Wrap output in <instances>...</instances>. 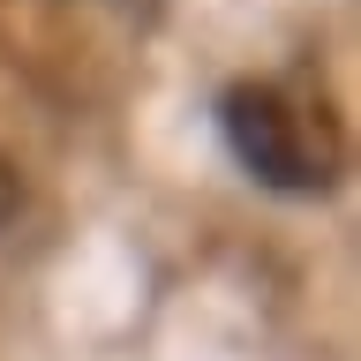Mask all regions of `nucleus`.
<instances>
[{"label": "nucleus", "mask_w": 361, "mask_h": 361, "mask_svg": "<svg viewBox=\"0 0 361 361\" xmlns=\"http://www.w3.org/2000/svg\"><path fill=\"white\" fill-rule=\"evenodd\" d=\"M16 211H23V173L8 166V158H0V226L16 219Z\"/></svg>", "instance_id": "f03ea898"}, {"label": "nucleus", "mask_w": 361, "mask_h": 361, "mask_svg": "<svg viewBox=\"0 0 361 361\" xmlns=\"http://www.w3.org/2000/svg\"><path fill=\"white\" fill-rule=\"evenodd\" d=\"M219 128L241 173H256L279 196H324L346 173V143H338L331 113L279 83H233L219 98Z\"/></svg>", "instance_id": "f257e3e1"}]
</instances>
